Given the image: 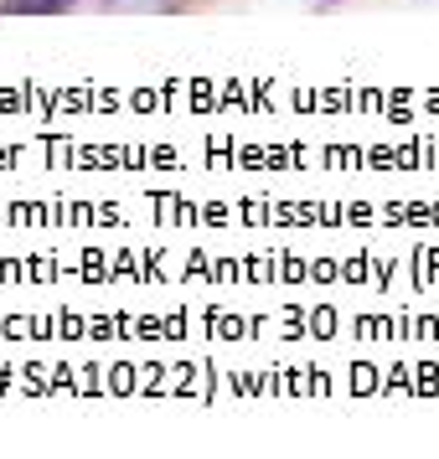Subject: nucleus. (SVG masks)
<instances>
[{"label":"nucleus","instance_id":"1","mask_svg":"<svg viewBox=\"0 0 439 459\" xmlns=\"http://www.w3.org/2000/svg\"><path fill=\"white\" fill-rule=\"evenodd\" d=\"M73 5H78V0H0L5 16H63Z\"/></svg>","mask_w":439,"mask_h":459},{"label":"nucleus","instance_id":"2","mask_svg":"<svg viewBox=\"0 0 439 459\" xmlns=\"http://www.w3.org/2000/svg\"><path fill=\"white\" fill-rule=\"evenodd\" d=\"M99 5H104V11H176V5H181V0H99Z\"/></svg>","mask_w":439,"mask_h":459}]
</instances>
